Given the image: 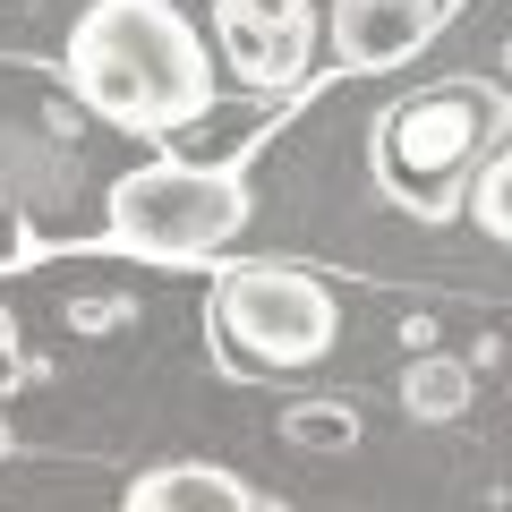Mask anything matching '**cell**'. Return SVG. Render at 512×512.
I'll return each mask as SVG.
<instances>
[{"instance_id": "11", "label": "cell", "mask_w": 512, "mask_h": 512, "mask_svg": "<svg viewBox=\"0 0 512 512\" xmlns=\"http://www.w3.org/2000/svg\"><path fill=\"white\" fill-rule=\"evenodd\" d=\"M0 384H18V325L0 316Z\"/></svg>"}, {"instance_id": "5", "label": "cell", "mask_w": 512, "mask_h": 512, "mask_svg": "<svg viewBox=\"0 0 512 512\" xmlns=\"http://www.w3.org/2000/svg\"><path fill=\"white\" fill-rule=\"evenodd\" d=\"M214 52L248 86H299L316 52L308 0H214Z\"/></svg>"}, {"instance_id": "8", "label": "cell", "mask_w": 512, "mask_h": 512, "mask_svg": "<svg viewBox=\"0 0 512 512\" xmlns=\"http://www.w3.org/2000/svg\"><path fill=\"white\" fill-rule=\"evenodd\" d=\"M402 410H410V419H427V427L461 419V410H470V367H461V359H410Z\"/></svg>"}, {"instance_id": "7", "label": "cell", "mask_w": 512, "mask_h": 512, "mask_svg": "<svg viewBox=\"0 0 512 512\" xmlns=\"http://www.w3.org/2000/svg\"><path fill=\"white\" fill-rule=\"evenodd\" d=\"M120 512H265V504H256V487L231 478L222 461H163V470H146L128 487Z\"/></svg>"}, {"instance_id": "12", "label": "cell", "mask_w": 512, "mask_h": 512, "mask_svg": "<svg viewBox=\"0 0 512 512\" xmlns=\"http://www.w3.org/2000/svg\"><path fill=\"white\" fill-rule=\"evenodd\" d=\"M504 69H512V43H504Z\"/></svg>"}, {"instance_id": "6", "label": "cell", "mask_w": 512, "mask_h": 512, "mask_svg": "<svg viewBox=\"0 0 512 512\" xmlns=\"http://www.w3.org/2000/svg\"><path fill=\"white\" fill-rule=\"evenodd\" d=\"M444 0H333V52L342 69H402L436 35Z\"/></svg>"}, {"instance_id": "3", "label": "cell", "mask_w": 512, "mask_h": 512, "mask_svg": "<svg viewBox=\"0 0 512 512\" xmlns=\"http://www.w3.org/2000/svg\"><path fill=\"white\" fill-rule=\"evenodd\" d=\"M248 222L231 171L205 163H137L128 180H111V239L128 256H154V265H188V256H214L222 239Z\"/></svg>"}, {"instance_id": "2", "label": "cell", "mask_w": 512, "mask_h": 512, "mask_svg": "<svg viewBox=\"0 0 512 512\" xmlns=\"http://www.w3.org/2000/svg\"><path fill=\"white\" fill-rule=\"evenodd\" d=\"M512 146V103L478 77H444V86L410 94L376 120V171L384 188L419 214H461L470 180Z\"/></svg>"}, {"instance_id": "9", "label": "cell", "mask_w": 512, "mask_h": 512, "mask_svg": "<svg viewBox=\"0 0 512 512\" xmlns=\"http://www.w3.org/2000/svg\"><path fill=\"white\" fill-rule=\"evenodd\" d=\"M282 436H291L299 453H350V444H359V419H350L342 402H299L291 419H282Z\"/></svg>"}, {"instance_id": "10", "label": "cell", "mask_w": 512, "mask_h": 512, "mask_svg": "<svg viewBox=\"0 0 512 512\" xmlns=\"http://www.w3.org/2000/svg\"><path fill=\"white\" fill-rule=\"evenodd\" d=\"M470 214H478V231H487V239H504V248H512V146L470 180Z\"/></svg>"}, {"instance_id": "4", "label": "cell", "mask_w": 512, "mask_h": 512, "mask_svg": "<svg viewBox=\"0 0 512 512\" xmlns=\"http://www.w3.org/2000/svg\"><path fill=\"white\" fill-rule=\"evenodd\" d=\"M214 325L239 342L248 367H316L342 342V299L308 265H231L214 291Z\"/></svg>"}, {"instance_id": "1", "label": "cell", "mask_w": 512, "mask_h": 512, "mask_svg": "<svg viewBox=\"0 0 512 512\" xmlns=\"http://www.w3.org/2000/svg\"><path fill=\"white\" fill-rule=\"evenodd\" d=\"M69 86L137 137H171L214 111L205 35L171 0H86V18L69 26Z\"/></svg>"}]
</instances>
